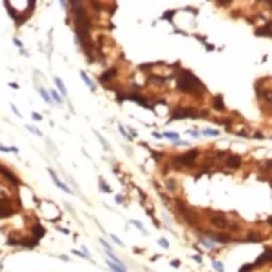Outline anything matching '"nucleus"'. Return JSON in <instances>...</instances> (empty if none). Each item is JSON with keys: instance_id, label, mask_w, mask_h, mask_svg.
<instances>
[{"instance_id": "1", "label": "nucleus", "mask_w": 272, "mask_h": 272, "mask_svg": "<svg viewBox=\"0 0 272 272\" xmlns=\"http://www.w3.org/2000/svg\"><path fill=\"white\" fill-rule=\"evenodd\" d=\"M178 89L180 91H183V93H191V94H198V93H205V87H203V84L194 76V74H191L189 71H185V69H178Z\"/></svg>"}, {"instance_id": "2", "label": "nucleus", "mask_w": 272, "mask_h": 272, "mask_svg": "<svg viewBox=\"0 0 272 272\" xmlns=\"http://www.w3.org/2000/svg\"><path fill=\"white\" fill-rule=\"evenodd\" d=\"M211 223L214 227L221 229V231H227V232H238L240 231V225H236L231 220H227V216L221 214V212H212L211 214Z\"/></svg>"}, {"instance_id": "3", "label": "nucleus", "mask_w": 272, "mask_h": 272, "mask_svg": "<svg viewBox=\"0 0 272 272\" xmlns=\"http://www.w3.org/2000/svg\"><path fill=\"white\" fill-rule=\"evenodd\" d=\"M171 118L172 120H180V118H207V111H194L191 107H183V109H174Z\"/></svg>"}, {"instance_id": "4", "label": "nucleus", "mask_w": 272, "mask_h": 272, "mask_svg": "<svg viewBox=\"0 0 272 272\" xmlns=\"http://www.w3.org/2000/svg\"><path fill=\"white\" fill-rule=\"evenodd\" d=\"M198 154H200V151L192 149L191 152H185V154H180V156H176V158H174V162H172V165H174V167H178V169H183V167H191V165H192V163L196 162Z\"/></svg>"}, {"instance_id": "5", "label": "nucleus", "mask_w": 272, "mask_h": 272, "mask_svg": "<svg viewBox=\"0 0 272 272\" xmlns=\"http://www.w3.org/2000/svg\"><path fill=\"white\" fill-rule=\"evenodd\" d=\"M207 236L212 240V241H221V243H229L232 238L229 234H221V232H212V231H207Z\"/></svg>"}, {"instance_id": "6", "label": "nucleus", "mask_w": 272, "mask_h": 272, "mask_svg": "<svg viewBox=\"0 0 272 272\" xmlns=\"http://www.w3.org/2000/svg\"><path fill=\"white\" fill-rule=\"evenodd\" d=\"M127 98L133 100V102H136V103H140V105H143V107H151V103L147 102V98H143V96H140V94H136V93L127 94Z\"/></svg>"}, {"instance_id": "7", "label": "nucleus", "mask_w": 272, "mask_h": 272, "mask_svg": "<svg viewBox=\"0 0 272 272\" xmlns=\"http://www.w3.org/2000/svg\"><path fill=\"white\" fill-rule=\"evenodd\" d=\"M49 174H51V178H53V182H54V185H58V187H60V189H62L64 192H67V194H71V192H73V191H71V189H69L67 185H64V183H62V182H60V180L56 178V174H54L53 171H49Z\"/></svg>"}, {"instance_id": "8", "label": "nucleus", "mask_w": 272, "mask_h": 272, "mask_svg": "<svg viewBox=\"0 0 272 272\" xmlns=\"http://www.w3.org/2000/svg\"><path fill=\"white\" fill-rule=\"evenodd\" d=\"M227 165H229V167H234V169H238V167L241 165V158H240V156H234V154H231V156L227 158Z\"/></svg>"}, {"instance_id": "9", "label": "nucleus", "mask_w": 272, "mask_h": 272, "mask_svg": "<svg viewBox=\"0 0 272 272\" xmlns=\"http://www.w3.org/2000/svg\"><path fill=\"white\" fill-rule=\"evenodd\" d=\"M113 76H116V69H109L105 74H102V76H100V82H107V80H111Z\"/></svg>"}, {"instance_id": "10", "label": "nucleus", "mask_w": 272, "mask_h": 272, "mask_svg": "<svg viewBox=\"0 0 272 272\" xmlns=\"http://www.w3.org/2000/svg\"><path fill=\"white\" fill-rule=\"evenodd\" d=\"M33 234H34V238L38 240V238H42V236L45 234V231L42 229V225H38V223H36V225L33 227Z\"/></svg>"}, {"instance_id": "11", "label": "nucleus", "mask_w": 272, "mask_h": 272, "mask_svg": "<svg viewBox=\"0 0 272 272\" xmlns=\"http://www.w3.org/2000/svg\"><path fill=\"white\" fill-rule=\"evenodd\" d=\"M0 172H2V174H4V176L7 178V180H11L13 183H16V182H18V180H16V176H15L13 172H9L7 169H4V167H0Z\"/></svg>"}, {"instance_id": "12", "label": "nucleus", "mask_w": 272, "mask_h": 272, "mask_svg": "<svg viewBox=\"0 0 272 272\" xmlns=\"http://www.w3.org/2000/svg\"><path fill=\"white\" fill-rule=\"evenodd\" d=\"M54 84H56V85H58V89H60V93H62V94H64V96H65V94H67V91H65V87H64V82H62V80H60V78H58V76H56V78H54Z\"/></svg>"}, {"instance_id": "13", "label": "nucleus", "mask_w": 272, "mask_h": 272, "mask_svg": "<svg viewBox=\"0 0 272 272\" xmlns=\"http://www.w3.org/2000/svg\"><path fill=\"white\" fill-rule=\"evenodd\" d=\"M214 107H216V109H220V111H223V109H225L221 96H216V98H214Z\"/></svg>"}, {"instance_id": "14", "label": "nucleus", "mask_w": 272, "mask_h": 272, "mask_svg": "<svg viewBox=\"0 0 272 272\" xmlns=\"http://www.w3.org/2000/svg\"><path fill=\"white\" fill-rule=\"evenodd\" d=\"M80 76H82V80H84V82H85V84H87V85H89L91 89H94V84L91 82V78H89V76H87L85 73H80Z\"/></svg>"}, {"instance_id": "15", "label": "nucleus", "mask_w": 272, "mask_h": 272, "mask_svg": "<svg viewBox=\"0 0 272 272\" xmlns=\"http://www.w3.org/2000/svg\"><path fill=\"white\" fill-rule=\"evenodd\" d=\"M109 267H111V269H113L114 272H125V269H123L122 265H116L114 261H109Z\"/></svg>"}, {"instance_id": "16", "label": "nucleus", "mask_w": 272, "mask_h": 272, "mask_svg": "<svg viewBox=\"0 0 272 272\" xmlns=\"http://www.w3.org/2000/svg\"><path fill=\"white\" fill-rule=\"evenodd\" d=\"M258 34H267V36H269V34H270V24H267L265 29H258Z\"/></svg>"}, {"instance_id": "17", "label": "nucleus", "mask_w": 272, "mask_h": 272, "mask_svg": "<svg viewBox=\"0 0 272 272\" xmlns=\"http://www.w3.org/2000/svg\"><path fill=\"white\" fill-rule=\"evenodd\" d=\"M212 265H214V269H216L218 272H223V265H221L220 261H216V260H214V261H212Z\"/></svg>"}, {"instance_id": "18", "label": "nucleus", "mask_w": 272, "mask_h": 272, "mask_svg": "<svg viewBox=\"0 0 272 272\" xmlns=\"http://www.w3.org/2000/svg\"><path fill=\"white\" fill-rule=\"evenodd\" d=\"M176 185H178V183H176V180H169V183H167L169 191H174V189H176Z\"/></svg>"}, {"instance_id": "19", "label": "nucleus", "mask_w": 272, "mask_h": 272, "mask_svg": "<svg viewBox=\"0 0 272 272\" xmlns=\"http://www.w3.org/2000/svg\"><path fill=\"white\" fill-rule=\"evenodd\" d=\"M40 94H42V98H44L45 102H51V98H49V93H45L44 89H40Z\"/></svg>"}, {"instance_id": "20", "label": "nucleus", "mask_w": 272, "mask_h": 272, "mask_svg": "<svg viewBox=\"0 0 272 272\" xmlns=\"http://www.w3.org/2000/svg\"><path fill=\"white\" fill-rule=\"evenodd\" d=\"M100 187H102V189H103L105 192H109V191H111V189H109V185H107V183H105L103 180H100Z\"/></svg>"}, {"instance_id": "21", "label": "nucleus", "mask_w": 272, "mask_h": 272, "mask_svg": "<svg viewBox=\"0 0 272 272\" xmlns=\"http://www.w3.org/2000/svg\"><path fill=\"white\" fill-rule=\"evenodd\" d=\"M51 96H53V98H54V100H56L58 103H62V98L58 96V93H54V91H53V93H51Z\"/></svg>"}, {"instance_id": "22", "label": "nucleus", "mask_w": 272, "mask_h": 272, "mask_svg": "<svg viewBox=\"0 0 272 272\" xmlns=\"http://www.w3.org/2000/svg\"><path fill=\"white\" fill-rule=\"evenodd\" d=\"M205 136H218V131H205Z\"/></svg>"}, {"instance_id": "23", "label": "nucleus", "mask_w": 272, "mask_h": 272, "mask_svg": "<svg viewBox=\"0 0 272 272\" xmlns=\"http://www.w3.org/2000/svg\"><path fill=\"white\" fill-rule=\"evenodd\" d=\"M165 136H167V138H171V140H178V134H176V133H167Z\"/></svg>"}, {"instance_id": "24", "label": "nucleus", "mask_w": 272, "mask_h": 272, "mask_svg": "<svg viewBox=\"0 0 272 272\" xmlns=\"http://www.w3.org/2000/svg\"><path fill=\"white\" fill-rule=\"evenodd\" d=\"M160 245H162L163 249H167V247H169V243H167V240H163V238L160 240Z\"/></svg>"}, {"instance_id": "25", "label": "nucleus", "mask_w": 272, "mask_h": 272, "mask_svg": "<svg viewBox=\"0 0 272 272\" xmlns=\"http://www.w3.org/2000/svg\"><path fill=\"white\" fill-rule=\"evenodd\" d=\"M111 238H113V241H114V243H116V245H123V243H122V241H120V240H118V238H116V236H114V234H113V236H111Z\"/></svg>"}, {"instance_id": "26", "label": "nucleus", "mask_w": 272, "mask_h": 272, "mask_svg": "<svg viewBox=\"0 0 272 272\" xmlns=\"http://www.w3.org/2000/svg\"><path fill=\"white\" fill-rule=\"evenodd\" d=\"M171 265H172V267H180V261H178V260H172Z\"/></svg>"}, {"instance_id": "27", "label": "nucleus", "mask_w": 272, "mask_h": 272, "mask_svg": "<svg viewBox=\"0 0 272 272\" xmlns=\"http://www.w3.org/2000/svg\"><path fill=\"white\" fill-rule=\"evenodd\" d=\"M11 109H13V113H15V114H16V116H20V113H18V109H16V107H15V105H11Z\"/></svg>"}, {"instance_id": "28", "label": "nucleus", "mask_w": 272, "mask_h": 272, "mask_svg": "<svg viewBox=\"0 0 272 272\" xmlns=\"http://www.w3.org/2000/svg\"><path fill=\"white\" fill-rule=\"evenodd\" d=\"M27 129H29V131H31V133H34V134H40V133H38V131H36V129H34V127H27Z\"/></svg>"}]
</instances>
